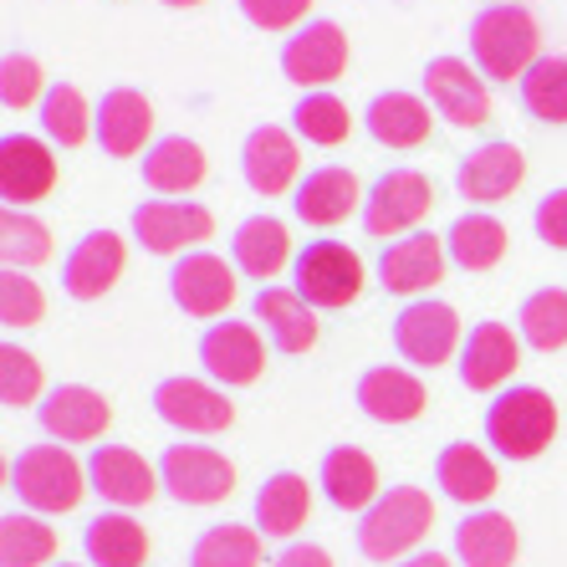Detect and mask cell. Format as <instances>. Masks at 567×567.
<instances>
[{
    "mask_svg": "<svg viewBox=\"0 0 567 567\" xmlns=\"http://www.w3.org/2000/svg\"><path fill=\"white\" fill-rule=\"evenodd\" d=\"M435 527V502L424 486H389L358 516V553L369 563H404Z\"/></svg>",
    "mask_w": 567,
    "mask_h": 567,
    "instance_id": "obj_1",
    "label": "cell"
},
{
    "mask_svg": "<svg viewBox=\"0 0 567 567\" xmlns=\"http://www.w3.org/2000/svg\"><path fill=\"white\" fill-rule=\"evenodd\" d=\"M465 37H471V56L481 66V78L491 82H522L527 66L542 56V31L527 6H486Z\"/></svg>",
    "mask_w": 567,
    "mask_h": 567,
    "instance_id": "obj_2",
    "label": "cell"
},
{
    "mask_svg": "<svg viewBox=\"0 0 567 567\" xmlns=\"http://www.w3.org/2000/svg\"><path fill=\"white\" fill-rule=\"evenodd\" d=\"M557 435V404L537 383H516L486 410V440L506 461H537Z\"/></svg>",
    "mask_w": 567,
    "mask_h": 567,
    "instance_id": "obj_3",
    "label": "cell"
},
{
    "mask_svg": "<svg viewBox=\"0 0 567 567\" xmlns=\"http://www.w3.org/2000/svg\"><path fill=\"white\" fill-rule=\"evenodd\" d=\"M11 491L37 516H56L72 512L93 486H87V465L72 461L66 445H27L11 461Z\"/></svg>",
    "mask_w": 567,
    "mask_h": 567,
    "instance_id": "obj_4",
    "label": "cell"
},
{
    "mask_svg": "<svg viewBox=\"0 0 567 567\" xmlns=\"http://www.w3.org/2000/svg\"><path fill=\"white\" fill-rule=\"evenodd\" d=\"M291 287L302 291L317 312H338L363 291V256L343 240H307L291 261Z\"/></svg>",
    "mask_w": 567,
    "mask_h": 567,
    "instance_id": "obj_5",
    "label": "cell"
},
{
    "mask_svg": "<svg viewBox=\"0 0 567 567\" xmlns=\"http://www.w3.org/2000/svg\"><path fill=\"white\" fill-rule=\"evenodd\" d=\"M435 210V185H430V174L420 169H389L373 179V189L363 195V230L373 240H389V236H404L424 215Z\"/></svg>",
    "mask_w": 567,
    "mask_h": 567,
    "instance_id": "obj_6",
    "label": "cell"
},
{
    "mask_svg": "<svg viewBox=\"0 0 567 567\" xmlns=\"http://www.w3.org/2000/svg\"><path fill=\"white\" fill-rule=\"evenodd\" d=\"M128 225L148 256H189V246L210 240L215 215L195 199H144V205H133Z\"/></svg>",
    "mask_w": 567,
    "mask_h": 567,
    "instance_id": "obj_7",
    "label": "cell"
},
{
    "mask_svg": "<svg viewBox=\"0 0 567 567\" xmlns=\"http://www.w3.org/2000/svg\"><path fill=\"white\" fill-rule=\"evenodd\" d=\"M158 481L179 506H215L236 491V465L210 445H169L158 455Z\"/></svg>",
    "mask_w": 567,
    "mask_h": 567,
    "instance_id": "obj_8",
    "label": "cell"
},
{
    "mask_svg": "<svg viewBox=\"0 0 567 567\" xmlns=\"http://www.w3.org/2000/svg\"><path fill=\"white\" fill-rule=\"evenodd\" d=\"M154 414L179 435H220L236 424V404L205 379H164L154 389Z\"/></svg>",
    "mask_w": 567,
    "mask_h": 567,
    "instance_id": "obj_9",
    "label": "cell"
},
{
    "mask_svg": "<svg viewBox=\"0 0 567 567\" xmlns=\"http://www.w3.org/2000/svg\"><path fill=\"white\" fill-rule=\"evenodd\" d=\"M424 97L435 107V118H445L450 128H481L491 118L486 78L471 72V62H461V56H430L424 62Z\"/></svg>",
    "mask_w": 567,
    "mask_h": 567,
    "instance_id": "obj_10",
    "label": "cell"
},
{
    "mask_svg": "<svg viewBox=\"0 0 567 567\" xmlns=\"http://www.w3.org/2000/svg\"><path fill=\"white\" fill-rule=\"evenodd\" d=\"M343 72H348V37L338 21H307L281 47V78L307 87V93H322Z\"/></svg>",
    "mask_w": 567,
    "mask_h": 567,
    "instance_id": "obj_11",
    "label": "cell"
},
{
    "mask_svg": "<svg viewBox=\"0 0 567 567\" xmlns=\"http://www.w3.org/2000/svg\"><path fill=\"white\" fill-rule=\"evenodd\" d=\"M394 348L410 358L414 369H440L461 348V317H455V307L435 302V297H420V302L399 307Z\"/></svg>",
    "mask_w": 567,
    "mask_h": 567,
    "instance_id": "obj_12",
    "label": "cell"
},
{
    "mask_svg": "<svg viewBox=\"0 0 567 567\" xmlns=\"http://www.w3.org/2000/svg\"><path fill=\"white\" fill-rule=\"evenodd\" d=\"M87 486H93L107 506L128 512V506H148V502H154V491L164 486V481H158V465H148L138 450H128V445H93V455H87Z\"/></svg>",
    "mask_w": 567,
    "mask_h": 567,
    "instance_id": "obj_13",
    "label": "cell"
},
{
    "mask_svg": "<svg viewBox=\"0 0 567 567\" xmlns=\"http://www.w3.org/2000/svg\"><path fill=\"white\" fill-rule=\"evenodd\" d=\"M37 420L56 445H87V440H103V430L113 424V404L87 383H56L37 404Z\"/></svg>",
    "mask_w": 567,
    "mask_h": 567,
    "instance_id": "obj_14",
    "label": "cell"
},
{
    "mask_svg": "<svg viewBox=\"0 0 567 567\" xmlns=\"http://www.w3.org/2000/svg\"><path fill=\"white\" fill-rule=\"evenodd\" d=\"M56 185L52 148L31 133H6L0 138V199L6 210H27L31 199H47Z\"/></svg>",
    "mask_w": 567,
    "mask_h": 567,
    "instance_id": "obj_15",
    "label": "cell"
},
{
    "mask_svg": "<svg viewBox=\"0 0 567 567\" xmlns=\"http://www.w3.org/2000/svg\"><path fill=\"white\" fill-rule=\"evenodd\" d=\"M199 363L210 373L215 383L225 389H246L266 373V348H261V332L251 322H215L205 328L199 338Z\"/></svg>",
    "mask_w": 567,
    "mask_h": 567,
    "instance_id": "obj_16",
    "label": "cell"
},
{
    "mask_svg": "<svg viewBox=\"0 0 567 567\" xmlns=\"http://www.w3.org/2000/svg\"><path fill=\"white\" fill-rule=\"evenodd\" d=\"M169 297L189 317H220L225 307L236 302V271L215 251H189L169 271Z\"/></svg>",
    "mask_w": 567,
    "mask_h": 567,
    "instance_id": "obj_17",
    "label": "cell"
},
{
    "mask_svg": "<svg viewBox=\"0 0 567 567\" xmlns=\"http://www.w3.org/2000/svg\"><path fill=\"white\" fill-rule=\"evenodd\" d=\"M123 266H128L123 236H113V230H87L62 261V291L78 297V302H97L103 291H113V281L123 277Z\"/></svg>",
    "mask_w": 567,
    "mask_h": 567,
    "instance_id": "obj_18",
    "label": "cell"
},
{
    "mask_svg": "<svg viewBox=\"0 0 567 567\" xmlns=\"http://www.w3.org/2000/svg\"><path fill=\"white\" fill-rule=\"evenodd\" d=\"M445 236H430V230H414L404 240H389L379 256V287L394 291V297H414V291H430L445 277Z\"/></svg>",
    "mask_w": 567,
    "mask_h": 567,
    "instance_id": "obj_19",
    "label": "cell"
},
{
    "mask_svg": "<svg viewBox=\"0 0 567 567\" xmlns=\"http://www.w3.org/2000/svg\"><path fill=\"white\" fill-rule=\"evenodd\" d=\"M297 169H302V154H297V138L277 123H261V128L246 133V148H240V174L256 195H287L297 185Z\"/></svg>",
    "mask_w": 567,
    "mask_h": 567,
    "instance_id": "obj_20",
    "label": "cell"
},
{
    "mask_svg": "<svg viewBox=\"0 0 567 567\" xmlns=\"http://www.w3.org/2000/svg\"><path fill=\"white\" fill-rule=\"evenodd\" d=\"M522 179H527V158H522L516 144H506V138L471 148V154L461 158V169H455V189H461V199H471V205H496V199H506Z\"/></svg>",
    "mask_w": 567,
    "mask_h": 567,
    "instance_id": "obj_21",
    "label": "cell"
},
{
    "mask_svg": "<svg viewBox=\"0 0 567 567\" xmlns=\"http://www.w3.org/2000/svg\"><path fill=\"white\" fill-rule=\"evenodd\" d=\"M522 363V343L512 338L506 322H475L465 332L461 343V383L475 389V394H491V389H502L506 379L516 373Z\"/></svg>",
    "mask_w": 567,
    "mask_h": 567,
    "instance_id": "obj_22",
    "label": "cell"
},
{
    "mask_svg": "<svg viewBox=\"0 0 567 567\" xmlns=\"http://www.w3.org/2000/svg\"><path fill=\"white\" fill-rule=\"evenodd\" d=\"M97 144L107 158H133L144 154L148 133H154V107L138 87H107L97 103Z\"/></svg>",
    "mask_w": 567,
    "mask_h": 567,
    "instance_id": "obj_23",
    "label": "cell"
},
{
    "mask_svg": "<svg viewBox=\"0 0 567 567\" xmlns=\"http://www.w3.org/2000/svg\"><path fill=\"white\" fill-rule=\"evenodd\" d=\"M251 317L281 353H312L317 348V307L297 287H261L251 302Z\"/></svg>",
    "mask_w": 567,
    "mask_h": 567,
    "instance_id": "obj_24",
    "label": "cell"
},
{
    "mask_svg": "<svg viewBox=\"0 0 567 567\" xmlns=\"http://www.w3.org/2000/svg\"><path fill=\"white\" fill-rule=\"evenodd\" d=\"M353 399L373 424H410L424 414V383L410 369H394V363H379V369L363 373Z\"/></svg>",
    "mask_w": 567,
    "mask_h": 567,
    "instance_id": "obj_25",
    "label": "cell"
},
{
    "mask_svg": "<svg viewBox=\"0 0 567 567\" xmlns=\"http://www.w3.org/2000/svg\"><path fill=\"white\" fill-rule=\"evenodd\" d=\"M430 113H435L430 97H414V93H404V87H389V93H379L369 103L363 128H369V138L383 144V148H420L424 138H430V128H435Z\"/></svg>",
    "mask_w": 567,
    "mask_h": 567,
    "instance_id": "obj_26",
    "label": "cell"
},
{
    "mask_svg": "<svg viewBox=\"0 0 567 567\" xmlns=\"http://www.w3.org/2000/svg\"><path fill=\"white\" fill-rule=\"evenodd\" d=\"M358 179L353 169H343V164H322V169H312L297 185V199H291V210H297V220L312 225V230H332L338 220H348L358 205Z\"/></svg>",
    "mask_w": 567,
    "mask_h": 567,
    "instance_id": "obj_27",
    "label": "cell"
},
{
    "mask_svg": "<svg viewBox=\"0 0 567 567\" xmlns=\"http://www.w3.org/2000/svg\"><path fill=\"white\" fill-rule=\"evenodd\" d=\"M317 481H322V491H328V502L338 506V512H369V506L383 496L379 465H373L358 445H332L328 455H322Z\"/></svg>",
    "mask_w": 567,
    "mask_h": 567,
    "instance_id": "obj_28",
    "label": "cell"
},
{
    "mask_svg": "<svg viewBox=\"0 0 567 567\" xmlns=\"http://www.w3.org/2000/svg\"><path fill=\"white\" fill-rule=\"evenodd\" d=\"M435 486L445 491L450 502L461 506H481L496 496V465H491V455L481 445H471V440H455V445L440 450L435 461Z\"/></svg>",
    "mask_w": 567,
    "mask_h": 567,
    "instance_id": "obj_29",
    "label": "cell"
},
{
    "mask_svg": "<svg viewBox=\"0 0 567 567\" xmlns=\"http://www.w3.org/2000/svg\"><path fill=\"white\" fill-rule=\"evenodd\" d=\"M312 516V486H307L297 471H277L266 475L261 491H256V532L261 537H291V532L307 527Z\"/></svg>",
    "mask_w": 567,
    "mask_h": 567,
    "instance_id": "obj_30",
    "label": "cell"
},
{
    "mask_svg": "<svg viewBox=\"0 0 567 567\" xmlns=\"http://www.w3.org/2000/svg\"><path fill=\"white\" fill-rule=\"evenodd\" d=\"M516 553H522V537L506 512H471L455 527V557L465 567H512Z\"/></svg>",
    "mask_w": 567,
    "mask_h": 567,
    "instance_id": "obj_31",
    "label": "cell"
},
{
    "mask_svg": "<svg viewBox=\"0 0 567 567\" xmlns=\"http://www.w3.org/2000/svg\"><path fill=\"white\" fill-rule=\"evenodd\" d=\"M82 553L93 567H144L148 532L128 512H103L82 527Z\"/></svg>",
    "mask_w": 567,
    "mask_h": 567,
    "instance_id": "obj_32",
    "label": "cell"
},
{
    "mask_svg": "<svg viewBox=\"0 0 567 567\" xmlns=\"http://www.w3.org/2000/svg\"><path fill=\"white\" fill-rule=\"evenodd\" d=\"M205 148L185 133H169V138H158L154 148L144 154V185L154 195H189V189L205 179Z\"/></svg>",
    "mask_w": 567,
    "mask_h": 567,
    "instance_id": "obj_33",
    "label": "cell"
},
{
    "mask_svg": "<svg viewBox=\"0 0 567 567\" xmlns=\"http://www.w3.org/2000/svg\"><path fill=\"white\" fill-rule=\"evenodd\" d=\"M230 256H236V266L246 277L271 281L291 256L287 225H281L277 215H251V220H240V230L230 236Z\"/></svg>",
    "mask_w": 567,
    "mask_h": 567,
    "instance_id": "obj_34",
    "label": "cell"
},
{
    "mask_svg": "<svg viewBox=\"0 0 567 567\" xmlns=\"http://www.w3.org/2000/svg\"><path fill=\"white\" fill-rule=\"evenodd\" d=\"M445 251L455 266L465 271H491V266H502L506 256V225L486 210H465L461 220L445 230Z\"/></svg>",
    "mask_w": 567,
    "mask_h": 567,
    "instance_id": "obj_35",
    "label": "cell"
},
{
    "mask_svg": "<svg viewBox=\"0 0 567 567\" xmlns=\"http://www.w3.org/2000/svg\"><path fill=\"white\" fill-rule=\"evenodd\" d=\"M189 567H261V532L240 522L205 527L189 547Z\"/></svg>",
    "mask_w": 567,
    "mask_h": 567,
    "instance_id": "obj_36",
    "label": "cell"
},
{
    "mask_svg": "<svg viewBox=\"0 0 567 567\" xmlns=\"http://www.w3.org/2000/svg\"><path fill=\"white\" fill-rule=\"evenodd\" d=\"M56 553V532L37 512L0 516V567H47Z\"/></svg>",
    "mask_w": 567,
    "mask_h": 567,
    "instance_id": "obj_37",
    "label": "cell"
},
{
    "mask_svg": "<svg viewBox=\"0 0 567 567\" xmlns=\"http://www.w3.org/2000/svg\"><path fill=\"white\" fill-rule=\"evenodd\" d=\"M93 128H97V113H87V97L72 82H52L47 97H41V133L62 148H78V144H87Z\"/></svg>",
    "mask_w": 567,
    "mask_h": 567,
    "instance_id": "obj_38",
    "label": "cell"
},
{
    "mask_svg": "<svg viewBox=\"0 0 567 567\" xmlns=\"http://www.w3.org/2000/svg\"><path fill=\"white\" fill-rule=\"evenodd\" d=\"M516 328H522V343L537 348V353L567 348V291L563 287L532 291L522 302V312H516Z\"/></svg>",
    "mask_w": 567,
    "mask_h": 567,
    "instance_id": "obj_39",
    "label": "cell"
},
{
    "mask_svg": "<svg viewBox=\"0 0 567 567\" xmlns=\"http://www.w3.org/2000/svg\"><path fill=\"white\" fill-rule=\"evenodd\" d=\"M516 93L537 123H567V56H537Z\"/></svg>",
    "mask_w": 567,
    "mask_h": 567,
    "instance_id": "obj_40",
    "label": "cell"
},
{
    "mask_svg": "<svg viewBox=\"0 0 567 567\" xmlns=\"http://www.w3.org/2000/svg\"><path fill=\"white\" fill-rule=\"evenodd\" d=\"M0 256L6 271H37L52 256V230L27 210H0Z\"/></svg>",
    "mask_w": 567,
    "mask_h": 567,
    "instance_id": "obj_41",
    "label": "cell"
},
{
    "mask_svg": "<svg viewBox=\"0 0 567 567\" xmlns=\"http://www.w3.org/2000/svg\"><path fill=\"white\" fill-rule=\"evenodd\" d=\"M291 128L302 133L307 144L332 148V144H343L348 133H353V113H348L343 97H332V93H307L302 103L291 107Z\"/></svg>",
    "mask_w": 567,
    "mask_h": 567,
    "instance_id": "obj_42",
    "label": "cell"
},
{
    "mask_svg": "<svg viewBox=\"0 0 567 567\" xmlns=\"http://www.w3.org/2000/svg\"><path fill=\"white\" fill-rule=\"evenodd\" d=\"M37 394H41V363L27 348L6 343L0 348V404L21 410V404H37Z\"/></svg>",
    "mask_w": 567,
    "mask_h": 567,
    "instance_id": "obj_43",
    "label": "cell"
},
{
    "mask_svg": "<svg viewBox=\"0 0 567 567\" xmlns=\"http://www.w3.org/2000/svg\"><path fill=\"white\" fill-rule=\"evenodd\" d=\"M47 312L37 281H27V271H0V322L6 328H37Z\"/></svg>",
    "mask_w": 567,
    "mask_h": 567,
    "instance_id": "obj_44",
    "label": "cell"
},
{
    "mask_svg": "<svg viewBox=\"0 0 567 567\" xmlns=\"http://www.w3.org/2000/svg\"><path fill=\"white\" fill-rule=\"evenodd\" d=\"M37 97H47L41 62L37 56H21V52H6V62H0V103L16 113V107H31Z\"/></svg>",
    "mask_w": 567,
    "mask_h": 567,
    "instance_id": "obj_45",
    "label": "cell"
},
{
    "mask_svg": "<svg viewBox=\"0 0 567 567\" xmlns=\"http://www.w3.org/2000/svg\"><path fill=\"white\" fill-rule=\"evenodd\" d=\"M236 6H240V16H246L251 27H261V31H291L307 16V6H312V0H236Z\"/></svg>",
    "mask_w": 567,
    "mask_h": 567,
    "instance_id": "obj_46",
    "label": "cell"
},
{
    "mask_svg": "<svg viewBox=\"0 0 567 567\" xmlns=\"http://www.w3.org/2000/svg\"><path fill=\"white\" fill-rule=\"evenodd\" d=\"M532 225H537V240H547L553 251H567V185L537 199V210H532Z\"/></svg>",
    "mask_w": 567,
    "mask_h": 567,
    "instance_id": "obj_47",
    "label": "cell"
},
{
    "mask_svg": "<svg viewBox=\"0 0 567 567\" xmlns=\"http://www.w3.org/2000/svg\"><path fill=\"white\" fill-rule=\"evenodd\" d=\"M271 567H332V557H328V547H317V542H291Z\"/></svg>",
    "mask_w": 567,
    "mask_h": 567,
    "instance_id": "obj_48",
    "label": "cell"
},
{
    "mask_svg": "<svg viewBox=\"0 0 567 567\" xmlns=\"http://www.w3.org/2000/svg\"><path fill=\"white\" fill-rule=\"evenodd\" d=\"M394 567H450V557H440V553H414V557H404V563H394Z\"/></svg>",
    "mask_w": 567,
    "mask_h": 567,
    "instance_id": "obj_49",
    "label": "cell"
},
{
    "mask_svg": "<svg viewBox=\"0 0 567 567\" xmlns=\"http://www.w3.org/2000/svg\"><path fill=\"white\" fill-rule=\"evenodd\" d=\"M158 6H169V11H189V6H205V0H158Z\"/></svg>",
    "mask_w": 567,
    "mask_h": 567,
    "instance_id": "obj_50",
    "label": "cell"
},
{
    "mask_svg": "<svg viewBox=\"0 0 567 567\" xmlns=\"http://www.w3.org/2000/svg\"><path fill=\"white\" fill-rule=\"evenodd\" d=\"M491 6H516V0H491Z\"/></svg>",
    "mask_w": 567,
    "mask_h": 567,
    "instance_id": "obj_51",
    "label": "cell"
},
{
    "mask_svg": "<svg viewBox=\"0 0 567 567\" xmlns=\"http://www.w3.org/2000/svg\"><path fill=\"white\" fill-rule=\"evenodd\" d=\"M56 567H72V563H56Z\"/></svg>",
    "mask_w": 567,
    "mask_h": 567,
    "instance_id": "obj_52",
    "label": "cell"
}]
</instances>
